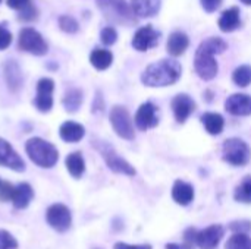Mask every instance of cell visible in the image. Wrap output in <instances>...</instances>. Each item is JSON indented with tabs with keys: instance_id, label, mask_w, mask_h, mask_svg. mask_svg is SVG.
Listing matches in <instances>:
<instances>
[{
	"instance_id": "cell-1",
	"label": "cell",
	"mask_w": 251,
	"mask_h": 249,
	"mask_svg": "<svg viewBox=\"0 0 251 249\" xmlns=\"http://www.w3.org/2000/svg\"><path fill=\"white\" fill-rule=\"evenodd\" d=\"M226 48H228V44L219 37L207 38L199 45V48L196 51L194 68H196L197 75L201 79L210 81L218 75L219 66L215 59V54H221Z\"/></svg>"
},
{
	"instance_id": "cell-2",
	"label": "cell",
	"mask_w": 251,
	"mask_h": 249,
	"mask_svg": "<svg viewBox=\"0 0 251 249\" xmlns=\"http://www.w3.org/2000/svg\"><path fill=\"white\" fill-rule=\"evenodd\" d=\"M182 68L174 59H162L146 68L141 81L147 87H168L181 78Z\"/></svg>"
},
{
	"instance_id": "cell-3",
	"label": "cell",
	"mask_w": 251,
	"mask_h": 249,
	"mask_svg": "<svg viewBox=\"0 0 251 249\" xmlns=\"http://www.w3.org/2000/svg\"><path fill=\"white\" fill-rule=\"evenodd\" d=\"M25 150H26V154L31 158V161L34 164H37L38 167L50 169L59 160L57 148L53 144H50L41 138H31L26 142Z\"/></svg>"
},
{
	"instance_id": "cell-4",
	"label": "cell",
	"mask_w": 251,
	"mask_h": 249,
	"mask_svg": "<svg viewBox=\"0 0 251 249\" xmlns=\"http://www.w3.org/2000/svg\"><path fill=\"white\" fill-rule=\"evenodd\" d=\"M97 4L107 21L119 25L135 23V15L125 0H97Z\"/></svg>"
},
{
	"instance_id": "cell-5",
	"label": "cell",
	"mask_w": 251,
	"mask_h": 249,
	"mask_svg": "<svg viewBox=\"0 0 251 249\" xmlns=\"http://www.w3.org/2000/svg\"><path fill=\"white\" fill-rule=\"evenodd\" d=\"M224 160L232 166H246L250 161L251 151L247 142L240 138H229L222 147Z\"/></svg>"
},
{
	"instance_id": "cell-6",
	"label": "cell",
	"mask_w": 251,
	"mask_h": 249,
	"mask_svg": "<svg viewBox=\"0 0 251 249\" xmlns=\"http://www.w3.org/2000/svg\"><path fill=\"white\" fill-rule=\"evenodd\" d=\"M110 123L113 131L124 139H134L135 132H134V125L132 119L128 113V110L122 106H115L110 110Z\"/></svg>"
},
{
	"instance_id": "cell-7",
	"label": "cell",
	"mask_w": 251,
	"mask_h": 249,
	"mask_svg": "<svg viewBox=\"0 0 251 249\" xmlns=\"http://www.w3.org/2000/svg\"><path fill=\"white\" fill-rule=\"evenodd\" d=\"M18 45L21 50L28 51L35 56H43L47 53V43L44 41L41 34L32 28H24L19 32Z\"/></svg>"
},
{
	"instance_id": "cell-8",
	"label": "cell",
	"mask_w": 251,
	"mask_h": 249,
	"mask_svg": "<svg viewBox=\"0 0 251 249\" xmlns=\"http://www.w3.org/2000/svg\"><path fill=\"white\" fill-rule=\"evenodd\" d=\"M46 220L57 232H65L71 227L72 223V214L69 208L63 204H53L47 208Z\"/></svg>"
},
{
	"instance_id": "cell-9",
	"label": "cell",
	"mask_w": 251,
	"mask_h": 249,
	"mask_svg": "<svg viewBox=\"0 0 251 249\" xmlns=\"http://www.w3.org/2000/svg\"><path fill=\"white\" fill-rule=\"evenodd\" d=\"M99 150H100V153H101L103 158L106 160V164H107V167L110 170H113L115 173L126 175V176H134L135 175V169L126 160H124L122 157H119L110 145L100 144L99 145Z\"/></svg>"
},
{
	"instance_id": "cell-10",
	"label": "cell",
	"mask_w": 251,
	"mask_h": 249,
	"mask_svg": "<svg viewBox=\"0 0 251 249\" xmlns=\"http://www.w3.org/2000/svg\"><path fill=\"white\" fill-rule=\"evenodd\" d=\"M53 90L54 82L50 78H43L37 84V97L34 100V106L38 112L47 113L53 107Z\"/></svg>"
},
{
	"instance_id": "cell-11",
	"label": "cell",
	"mask_w": 251,
	"mask_h": 249,
	"mask_svg": "<svg viewBox=\"0 0 251 249\" xmlns=\"http://www.w3.org/2000/svg\"><path fill=\"white\" fill-rule=\"evenodd\" d=\"M159 116H157V107L147 101L140 106V109L135 113V125L140 131H147L150 128L157 126Z\"/></svg>"
},
{
	"instance_id": "cell-12",
	"label": "cell",
	"mask_w": 251,
	"mask_h": 249,
	"mask_svg": "<svg viewBox=\"0 0 251 249\" xmlns=\"http://www.w3.org/2000/svg\"><path fill=\"white\" fill-rule=\"evenodd\" d=\"M0 166L12 169L15 172H24L25 170L24 160L12 148V145L3 138H0Z\"/></svg>"
},
{
	"instance_id": "cell-13",
	"label": "cell",
	"mask_w": 251,
	"mask_h": 249,
	"mask_svg": "<svg viewBox=\"0 0 251 249\" xmlns=\"http://www.w3.org/2000/svg\"><path fill=\"white\" fill-rule=\"evenodd\" d=\"M159 37L160 34L151 25H146L135 32L132 38V47L138 51H147L149 48L157 45Z\"/></svg>"
},
{
	"instance_id": "cell-14",
	"label": "cell",
	"mask_w": 251,
	"mask_h": 249,
	"mask_svg": "<svg viewBox=\"0 0 251 249\" xmlns=\"http://www.w3.org/2000/svg\"><path fill=\"white\" fill-rule=\"evenodd\" d=\"M224 236V227L221 225H212L197 233L196 245L200 249H216Z\"/></svg>"
},
{
	"instance_id": "cell-15",
	"label": "cell",
	"mask_w": 251,
	"mask_h": 249,
	"mask_svg": "<svg viewBox=\"0 0 251 249\" xmlns=\"http://www.w3.org/2000/svg\"><path fill=\"white\" fill-rule=\"evenodd\" d=\"M172 110H174L176 122L178 123H184L191 116V113L196 110V103H194V100L190 95L178 94L172 100Z\"/></svg>"
},
{
	"instance_id": "cell-16",
	"label": "cell",
	"mask_w": 251,
	"mask_h": 249,
	"mask_svg": "<svg viewBox=\"0 0 251 249\" xmlns=\"http://www.w3.org/2000/svg\"><path fill=\"white\" fill-rule=\"evenodd\" d=\"M225 109L234 116H250L251 114V95L247 94H232L226 103Z\"/></svg>"
},
{
	"instance_id": "cell-17",
	"label": "cell",
	"mask_w": 251,
	"mask_h": 249,
	"mask_svg": "<svg viewBox=\"0 0 251 249\" xmlns=\"http://www.w3.org/2000/svg\"><path fill=\"white\" fill-rule=\"evenodd\" d=\"M84 134H85L84 126L72 120L62 123L59 129V135L65 142H78L84 138Z\"/></svg>"
},
{
	"instance_id": "cell-18",
	"label": "cell",
	"mask_w": 251,
	"mask_h": 249,
	"mask_svg": "<svg viewBox=\"0 0 251 249\" xmlns=\"http://www.w3.org/2000/svg\"><path fill=\"white\" fill-rule=\"evenodd\" d=\"M131 9L135 16H154L160 9V0H131Z\"/></svg>"
},
{
	"instance_id": "cell-19",
	"label": "cell",
	"mask_w": 251,
	"mask_h": 249,
	"mask_svg": "<svg viewBox=\"0 0 251 249\" xmlns=\"http://www.w3.org/2000/svg\"><path fill=\"white\" fill-rule=\"evenodd\" d=\"M172 198L179 205H188L194 200V188L184 181H176L172 188Z\"/></svg>"
},
{
	"instance_id": "cell-20",
	"label": "cell",
	"mask_w": 251,
	"mask_h": 249,
	"mask_svg": "<svg viewBox=\"0 0 251 249\" xmlns=\"http://www.w3.org/2000/svg\"><path fill=\"white\" fill-rule=\"evenodd\" d=\"M32 197H34V192H32L31 185L26 183V182H22L18 186H15V194H13L12 203H13L15 208L22 210V208L28 207V204L31 203Z\"/></svg>"
},
{
	"instance_id": "cell-21",
	"label": "cell",
	"mask_w": 251,
	"mask_h": 249,
	"mask_svg": "<svg viewBox=\"0 0 251 249\" xmlns=\"http://www.w3.org/2000/svg\"><path fill=\"white\" fill-rule=\"evenodd\" d=\"M188 44H190V38L187 37V34H184L181 31H176L174 34H171L166 48H168L169 54L181 56L188 48Z\"/></svg>"
},
{
	"instance_id": "cell-22",
	"label": "cell",
	"mask_w": 251,
	"mask_h": 249,
	"mask_svg": "<svg viewBox=\"0 0 251 249\" xmlns=\"http://www.w3.org/2000/svg\"><path fill=\"white\" fill-rule=\"evenodd\" d=\"M238 26H240V10H238V7L226 9L219 18V28L225 32H229Z\"/></svg>"
},
{
	"instance_id": "cell-23",
	"label": "cell",
	"mask_w": 251,
	"mask_h": 249,
	"mask_svg": "<svg viewBox=\"0 0 251 249\" xmlns=\"http://www.w3.org/2000/svg\"><path fill=\"white\" fill-rule=\"evenodd\" d=\"M66 169L75 179H79L85 172V161L81 153H71L65 160Z\"/></svg>"
},
{
	"instance_id": "cell-24",
	"label": "cell",
	"mask_w": 251,
	"mask_h": 249,
	"mask_svg": "<svg viewBox=\"0 0 251 249\" xmlns=\"http://www.w3.org/2000/svg\"><path fill=\"white\" fill-rule=\"evenodd\" d=\"M201 122L210 135H219L225 126V120L219 113H204L201 116Z\"/></svg>"
},
{
	"instance_id": "cell-25",
	"label": "cell",
	"mask_w": 251,
	"mask_h": 249,
	"mask_svg": "<svg viewBox=\"0 0 251 249\" xmlns=\"http://www.w3.org/2000/svg\"><path fill=\"white\" fill-rule=\"evenodd\" d=\"M90 62L97 70H104L107 69L112 62H113V54L109 50L104 48H97L90 54Z\"/></svg>"
},
{
	"instance_id": "cell-26",
	"label": "cell",
	"mask_w": 251,
	"mask_h": 249,
	"mask_svg": "<svg viewBox=\"0 0 251 249\" xmlns=\"http://www.w3.org/2000/svg\"><path fill=\"white\" fill-rule=\"evenodd\" d=\"M234 198H235L238 203L251 204V176H246L244 181L235 188Z\"/></svg>"
},
{
	"instance_id": "cell-27",
	"label": "cell",
	"mask_w": 251,
	"mask_h": 249,
	"mask_svg": "<svg viewBox=\"0 0 251 249\" xmlns=\"http://www.w3.org/2000/svg\"><path fill=\"white\" fill-rule=\"evenodd\" d=\"M6 79L7 84L12 90H18L21 85V72L19 68L15 62H7L6 63Z\"/></svg>"
},
{
	"instance_id": "cell-28",
	"label": "cell",
	"mask_w": 251,
	"mask_h": 249,
	"mask_svg": "<svg viewBox=\"0 0 251 249\" xmlns=\"http://www.w3.org/2000/svg\"><path fill=\"white\" fill-rule=\"evenodd\" d=\"M232 81L238 87H249L251 84V66L243 65V66L237 68L232 73Z\"/></svg>"
},
{
	"instance_id": "cell-29",
	"label": "cell",
	"mask_w": 251,
	"mask_h": 249,
	"mask_svg": "<svg viewBox=\"0 0 251 249\" xmlns=\"http://www.w3.org/2000/svg\"><path fill=\"white\" fill-rule=\"evenodd\" d=\"M82 103V92L79 90H71L63 98V106L68 112H76Z\"/></svg>"
},
{
	"instance_id": "cell-30",
	"label": "cell",
	"mask_w": 251,
	"mask_h": 249,
	"mask_svg": "<svg viewBox=\"0 0 251 249\" xmlns=\"http://www.w3.org/2000/svg\"><path fill=\"white\" fill-rule=\"evenodd\" d=\"M226 249H251V238L244 233H235L226 242Z\"/></svg>"
},
{
	"instance_id": "cell-31",
	"label": "cell",
	"mask_w": 251,
	"mask_h": 249,
	"mask_svg": "<svg viewBox=\"0 0 251 249\" xmlns=\"http://www.w3.org/2000/svg\"><path fill=\"white\" fill-rule=\"evenodd\" d=\"M59 26H60L62 31H65L68 34H75L78 31V28H79L78 26V22L74 18H71V16H60Z\"/></svg>"
},
{
	"instance_id": "cell-32",
	"label": "cell",
	"mask_w": 251,
	"mask_h": 249,
	"mask_svg": "<svg viewBox=\"0 0 251 249\" xmlns=\"http://www.w3.org/2000/svg\"><path fill=\"white\" fill-rule=\"evenodd\" d=\"M18 248V242L15 241V238L6 232L0 229V249H16Z\"/></svg>"
},
{
	"instance_id": "cell-33",
	"label": "cell",
	"mask_w": 251,
	"mask_h": 249,
	"mask_svg": "<svg viewBox=\"0 0 251 249\" xmlns=\"http://www.w3.org/2000/svg\"><path fill=\"white\" fill-rule=\"evenodd\" d=\"M100 38H101V43L106 44V45H112L116 43L118 40V32L115 31V28L112 26H106L101 29V34H100Z\"/></svg>"
},
{
	"instance_id": "cell-34",
	"label": "cell",
	"mask_w": 251,
	"mask_h": 249,
	"mask_svg": "<svg viewBox=\"0 0 251 249\" xmlns=\"http://www.w3.org/2000/svg\"><path fill=\"white\" fill-rule=\"evenodd\" d=\"M15 194V186L9 182L0 183V200L1 201H12Z\"/></svg>"
},
{
	"instance_id": "cell-35",
	"label": "cell",
	"mask_w": 251,
	"mask_h": 249,
	"mask_svg": "<svg viewBox=\"0 0 251 249\" xmlns=\"http://www.w3.org/2000/svg\"><path fill=\"white\" fill-rule=\"evenodd\" d=\"M35 18H37V9L32 3H29L22 10H19V19L21 21H34Z\"/></svg>"
},
{
	"instance_id": "cell-36",
	"label": "cell",
	"mask_w": 251,
	"mask_h": 249,
	"mask_svg": "<svg viewBox=\"0 0 251 249\" xmlns=\"http://www.w3.org/2000/svg\"><path fill=\"white\" fill-rule=\"evenodd\" d=\"M12 43V34L9 29L4 28V25H0V50H4Z\"/></svg>"
},
{
	"instance_id": "cell-37",
	"label": "cell",
	"mask_w": 251,
	"mask_h": 249,
	"mask_svg": "<svg viewBox=\"0 0 251 249\" xmlns=\"http://www.w3.org/2000/svg\"><path fill=\"white\" fill-rule=\"evenodd\" d=\"M229 227L235 233H244V235H247L251 230V223L250 222H234V223H231Z\"/></svg>"
},
{
	"instance_id": "cell-38",
	"label": "cell",
	"mask_w": 251,
	"mask_h": 249,
	"mask_svg": "<svg viewBox=\"0 0 251 249\" xmlns=\"http://www.w3.org/2000/svg\"><path fill=\"white\" fill-rule=\"evenodd\" d=\"M200 1H201L203 9L206 12H209V13L215 12L221 6V3H222V0H200Z\"/></svg>"
},
{
	"instance_id": "cell-39",
	"label": "cell",
	"mask_w": 251,
	"mask_h": 249,
	"mask_svg": "<svg viewBox=\"0 0 251 249\" xmlns=\"http://www.w3.org/2000/svg\"><path fill=\"white\" fill-rule=\"evenodd\" d=\"M197 233H199V232H197L194 227L187 229V230H185V233H184V242L193 247V245L196 244V241H197Z\"/></svg>"
},
{
	"instance_id": "cell-40",
	"label": "cell",
	"mask_w": 251,
	"mask_h": 249,
	"mask_svg": "<svg viewBox=\"0 0 251 249\" xmlns=\"http://www.w3.org/2000/svg\"><path fill=\"white\" fill-rule=\"evenodd\" d=\"M31 3V0H7V6L15 10H22Z\"/></svg>"
},
{
	"instance_id": "cell-41",
	"label": "cell",
	"mask_w": 251,
	"mask_h": 249,
	"mask_svg": "<svg viewBox=\"0 0 251 249\" xmlns=\"http://www.w3.org/2000/svg\"><path fill=\"white\" fill-rule=\"evenodd\" d=\"M113 249H151L150 245H128L124 242H118Z\"/></svg>"
},
{
	"instance_id": "cell-42",
	"label": "cell",
	"mask_w": 251,
	"mask_h": 249,
	"mask_svg": "<svg viewBox=\"0 0 251 249\" xmlns=\"http://www.w3.org/2000/svg\"><path fill=\"white\" fill-rule=\"evenodd\" d=\"M166 249H193V247L191 245H188V244H168L166 245Z\"/></svg>"
},
{
	"instance_id": "cell-43",
	"label": "cell",
	"mask_w": 251,
	"mask_h": 249,
	"mask_svg": "<svg viewBox=\"0 0 251 249\" xmlns=\"http://www.w3.org/2000/svg\"><path fill=\"white\" fill-rule=\"evenodd\" d=\"M243 3H246V4H250L251 6V0H241Z\"/></svg>"
},
{
	"instance_id": "cell-44",
	"label": "cell",
	"mask_w": 251,
	"mask_h": 249,
	"mask_svg": "<svg viewBox=\"0 0 251 249\" xmlns=\"http://www.w3.org/2000/svg\"><path fill=\"white\" fill-rule=\"evenodd\" d=\"M0 183H1V182H0Z\"/></svg>"
},
{
	"instance_id": "cell-45",
	"label": "cell",
	"mask_w": 251,
	"mask_h": 249,
	"mask_svg": "<svg viewBox=\"0 0 251 249\" xmlns=\"http://www.w3.org/2000/svg\"><path fill=\"white\" fill-rule=\"evenodd\" d=\"M0 1H1V0H0Z\"/></svg>"
}]
</instances>
